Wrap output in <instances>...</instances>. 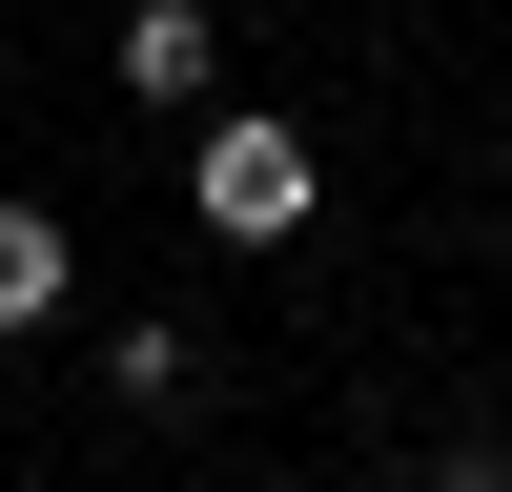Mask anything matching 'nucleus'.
<instances>
[{
	"label": "nucleus",
	"mask_w": 512,
	"mask_h": 492,
	"mask_svg": "<svg viewBox=\"0 0 512 492\" xmlns=\"http://www.w3.org/2000/svg\"><path fill=\"white\" fill-rule=\"evenodd\" d=\"M185 205H205L226 246H287V226L328 205V164H308V123H267V103H226V123L185 144Z\"/></svg>",
	"instance_id": "1"
},
{
	"label": "nucleus",
	"mask_w": 512,
	"mask_h": 492,
	"mask_svg": "<svg viewBox=\"0 0 512 492\" xmlns=\"http://www.w3.org/2000/svg\"><path fill=\"white\" fill-rule=\"evenodd\" d=\"M123 103H205V82H226V21H205V0H123Z\"/></svg>",
	"instance_id": "2"
},
{
	"label": "nucleus",
	"mask_w": 512,
	"mask_h": 492,
	"mask_svg": "<svg viewBox=\"0 0 512 492\" xmlns=\"http://www.w3.org/2000/svg\"><path fill=\"white\" fill-rule=\"evenodd\" d=\"M62 287H82L62 205H0V328H62Z\"/></svg>",
	"instance_id": "3"
},
{
	"label": "nucleus",
	"mask_w": 512,
	"mask_h": 492,
	"mask_svg": "<svg viewBox=\"0 0 512 492\" xmlns=\"http://www.w3.org/2000/svg\"><path fill=\"white\" fill-rule=\"evenodd\" d=\"M103 390H123V410H205V328H123Z\"/></svg>",
	"instance_id": "4"
},
{
	"label": "nucleus",
	"mask_w": 512,
	"mask_h": 492,
	"mask_svg": "<svg viewBox=\"0 0 512 492\" xmlns=\"http://www.w3.org/2000/svg\"><path fill=\"white\" fill-rule=\"evenodd\" d=\"M410 492H512V451H431V472H410Z\"/></svg>",
	"instance_id": "5"
}]
</instances>
